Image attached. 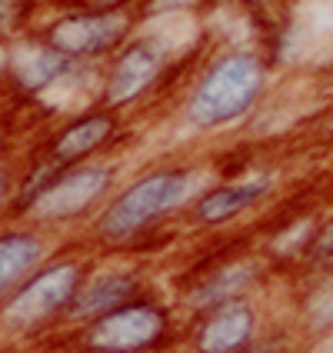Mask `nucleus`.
<instances>
[{"mask_svg":"<svg viewBox=\"0 0 333 353\" xmlns=\"http://www.w3.org/2000/svg\"><path fill=\"white\" fill-rule=\"evenodd\" d=\"M90 256L77 247H57L43 267L20 283L0 303V336L14 353L57 340L67 330V316L77 290L90 270Z\"/></svg>","mask_w":333,"mask_h":353,"instance_id":"nucleus-1","label":"nucleus"},{"mask_svg":"<svg viewBox=\"0 0 333 353\" xmlns=\"http://www.w3.org/2000/svg\"><path fill=\"white\" fill-rule=\"evenodd\" d=\"M180 320L160 296L143 294L110 314L57 336L63 353H163L176 340Z\"/></svg>","mask_w":333,"mask_h":353,"instance_id":"nucleus-2","label":"nucleus"},{"mask_svg":"<svg viewBox=\"0 0 333 353\" xmlns=\"http://www.w3.org/2000/svg\"><path fill=\"white\" fill-rule=\"evenodd\" d=\"M190 170H154V174L134 180L130 187H123L114 194L103 210L90 223V236L103 250H120L130 247L157 227L167 214H174L176 207L187 203L190 196Z\"/></svg>","mask_w":333,"mask_h":353,"instance_id":"nucleus-3","label":"nucleus"},{"mask_svg":"<svg viewBox=\"0 0 333 353\" xmlns=\"http://www.w3.org/2000/svg\"><path fill=\"white\" fill-rule=\"evenodd\" d=\"M263 83H267V74H263V63L254 54L220 57L194 87L190 103H187V117L194 120L196 127L230 123V120L243 117L260 100Z\"/></svg>","mask_w":333,"mask_h":353,"instance_id":"nucleus-4","label":"nucleus"},{"mask_svg":"<svg viewBox=\"0 0 333 353\" xmlns=\"http://www.w3.org/2000/svg\"><path fill=\"white\" fill-rule=\"evenodd\" d=\"M110 187H114V170L107 163L87 160L77 167H67L23 214V220L54 236L83 220H94L103 210V203L110 200Z\"/></svg>","mask_w":333,"mask_h":353,"instance_id":"nucleus-5","label":"nucleus"},{"mask_svg":"<svg viewBox=\"0 0 333 353\" xmlns=\"http://www.w3.org/2000/svg\"><path fill=\"white\" fill-rule=\"evenodd\" d=\"M263 314L256 296H236L187 320V353H243L263 340Z\"/></svg>","mask_w":333,"mask_h":353,"instance_id":"nucleus-6","label":"nucleus"},{"mask_svg":"<svg viewBox=\"0 0 333 353\" xmlns=\"http://www.w3.org/2000/svg\"><path fill=\"white\" fill-rule=\"evenodd\" d=\"M130 30V17L120 10H90V7H77L43 23L37 34L57 54H63L74 63H87L97 60L110 50H117L120 40Z\"/></svg>","mask_w":333,"mask_h":353,"instance_id":"nucleus-7","label":"nucleus"},{"mask_svg":"<svg viewBox=\"0 0 333 353\" xmlns=\"http://www.w3.org/2000/svg\"><path fill=\"white\" fill-rule=\"evenodd\" d=\"M77 63L57 54L37 30L17 37L3 47V83L20 97H40L43 90H54L67 77H74Z\"/></svg>","mask_w":333,"mask_h":353,"instance_id":"nucleus-8","label":"nucleus"},{"mask_svg":"<svg viewBox=\"0 0 333 353\" xmlns=\"http://www.w3.org/2000/svg\"><path fill=\"white\" fill-rule=\"evenodd\" d=\"M143 294H147L143 270L127 267V263H90V270H87L77 290V300L70 307V316H67V330L83 327V323L110 314V310H117V307H123V303H130V300H137Z\"/></svg>","mask_w":333,"mask_h":353,"instance_id":"nucleus-9","label":"nucleus"},{"mask_svg":"<svg viewBox=\"0 0 333 353\" xmlns=\"http://www.w3.org/2000/svg\"><path fill=\"white\" fill-rule=\"evenodd\" d=\"M260 280H263V263L256 256H230L216 263L214 270L196 276L180 296V307L187 310V316H196L216 303H227L236 296H254Z\"/></svg>","mask_w":333,"mask_h":353,"instance_id":"nucleus-10","label":"nucleus"},{"mask_svg":"<svg viewBox=\"0 0 333 353\" xmlns=\"http://www.w3.org/2000/svg\"><path fill=\"white\" fill-rule=\"evenodd\" d=\"M57 254L54 236L27 220L0 223V303L17 290L37 267Z\"/></svg>","mask_w":333,"mask_h":353,"instance_id":"nucleus-11","label":"nucleus"},{"mask_svg":"<svg viewBox=\"0 0 333 353\" xmlns=\"http://www.w3.org/2000/svg\"><path fill=\"white\" fill-rule=\"evenodd\" d=\"M114 137H117V117H114V110H107V107L87 110V114H77V117H70L67 123H60L57 130L43 140L40 157L54 160L57 167L67 170V167L87 163Z\"/></svg>","mask_w":333,"mask_h":353,"instance_id":"nucleus-12","label":"nucleus"},{"mask_svg":"<svg viewBox=\"0 0 333 353\" xmlns=\"http://www.w3.org/2000/svg\"><path fill=\"white\" fill-rule=\"evenodd\" d=\"M167 67V50L157 40H137L130 43L110 67L107 83H103V107L114 110L123 107L130 100H137L150 83H157V77Z\"/></svg>","mask_w":333,"mask_h":353,"instance_id":"nucleus-13","label":"nucleus"},{"mask_svg":"<svg viewBox=\"0 0 333 353\" xmlns=\"http://www.w3.org/2000/svg\"><path fill=\"white\" fill-rule=\"evenodd\" d=\"M267 194H270V176H250V180H240V183H223V187H214L203 196H196L190 216H194L196 227H223L240 214H247Z\"/></svg>","mask_w":333,"mask_h":353,"instance_id":"nucleus-14","label":"nucleus"},{"mask_svg":"<svg viewBox=\"0 0 333 353\" xmlns=\"http://www.w3.org/2000/svg\"><path fill=\"white\" fill-rule=\"evenodd\" d=\"M300 320L310 334H333V270L320 274L300 300Z\"/></svg>","mask_w":333,"mask_h":353,"instance_id":"nucleus-15","label":"nucleus"},{"mask_svg":"<svg viewBox=\"0 0 333 353\" xmlns=\"http://www.w3.org/2000/svg\"><path fill=\"white\" fill-rule=\"evenodd\" d=\"M34 10H37V0H0V47L30 34L27 27Z\"/></svg>","mask_w":333,"mask_h":353,"instance_id":"nucleus-16","label":"nucleus"},{"mask_svg":"<svg viewBox=\"0 0 333 353\" xmlns=\"http://www.w3.org/2000/svg\"><path fill=\"white\" fill-rule=\"evenodd\" d=\"M14 187H17V167L14 163H0V223L14 220Z\"/></svg>","mask_w":333,"mask_h":353,"instance_id":"nucleus-17","label":"nucleus"},{"mask_svg":"<svg viewBox=\"0 0 333 353\" xmlns=\"http://www.w3.org/2000/svg\"><path fill=\"white\" fill-rule=\"evenodd\" d=\"M243 353H296L294 347V340L290 336H283V334H267L263 340H256L250 350H243Z\"/></svg>","mask_w":333,"mask_h":353,"instance_id":"nucleus-18","label":"nucleus"},{"mask_svg":"<svg viewBox=\"0 0 333 353\" xmlns=\"http://www.w3.org/2000/svg\"><path fill=\"white\" fill-rule=\"evenodd\" d=\"M120 3H127V0H83L80 7H90V10H120Z\"/></svg>","mask_w":333,"mask_h":353,"instance_id":"nucleus-19","label":"nucleus"},{"mask_svg":"<svg viewBox=\"0 0 333 353\" xmlns=\"http://www.w3.org/2000/svg\"><path fill=\"white\" fill-rule=\"evenodd\" d=\"M7 150H10V137L0 130V163H7Z\"/></svg>","mask_w":333,"mask_h":353,"instance_id":"nucleus-20","label":"nucleus"},{"mask_svg":"<svg viewBox=\"0 0 333 353\" xmlns=\"http://www.w3.org/2000/svg\"><path fill=\"white\" fill-rule=\"evenodd\" d=\"M316 353H333V340H327V343H323V347H320Z\"/></svg>","mask_w":333,"mask_h":353,"instance_id":"nucleus-21","label":"nucleus"},{"mask_svg":"<svg viewBox=\"0 0 333 353\" xmlns=\"http://www.w3.org/2000/svg\"><path fill=\"white\" fill-rule=\"evenodd\" d=\"M0 353H14L10 347H7V343H3V336H0Z\"/></svg>","mask_w":333,"mask_h":353,"instance_id":"nucleus-22","label":"nucleus"},{"mask_svg":"<svg viewBox=\"0 0 333 353\" xmlns=\"http://www.w3.org/2000/svg\"><path fill=\"white\" fill-rule=\"evenodd\" d=\"M256 3H263V0H256Z\"/></svg>","mask_w":333,"mask_h":353,"instance_id":"nucleus-23","label":"nucleus"}]
</instances>
